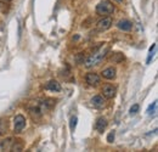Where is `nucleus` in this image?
Masks as SVG:
<instances>
[{"instance_id": "f257e3e1", "label": "nucleus", "mask_w": 158, "mask_h": 152, "mask_svg": "<svg viewBox=\"0 0 158 152\" xmlns=\"http://www.w3.org/2000/svg\"><path fill=\"white\" fill-rule=\"evenodd\" d=\"M107 53H108V48H107V46H102L99 51H96L94 55H91V56L85 61V67H86V68H91V67L99 65L100 62L105 58Z\"/></svg>"}, {"instance_id": "f03ea898", "label": "nucleus", "mask_w": 158, "mask_h": 152, "mask_svg": "<svg viewBox=\"0 0 158 152\" xmlns=\"http://www.w3.org/2000/svg\"><path fill=\"white\" fill-rule=\"evenodd\" d=\"M113 11H114V5L110 0H102L96 6V12L101 16H103V17L113 14Z\"/></svg>"}, {"instance_id": "7ed1b4c3", "label": "nucleus", "mask_w": 158, "mask_h": 152, "mask_svg": "<svg viewBox=\"0 0 158 152\" xmlns=\"http://www.w3.org/2000/svg\"><path fill=\"white\" fill-rule=\"evenodd\" d=\"M14 124H15V133H21L26 127V118L22 114H17L14 118Z\"/></svg>"}, {"instance_id": "20e7f679", "label": "nucleus", "mask_w": 158, "mask_h": 152, "mask_svg": "<svg viewBox=\"0 0 158 152\" xmlns=\"http://www.w3.org/2000/svg\"><path fill=\"white\" fill-rule=\"evenodd\" d=\"M116 93H117L116 87H113V85H111V84H106V85H103V88H102V94H103V96H105L106 99H113V97L116 96Z\"/></svg>"}, {"instance_id": "39448f33", "label": "nucleus", "mask_w": 158, "mask_h": 152, "mask_svg": "<svg viewBox=\"0 0 158 152\" xmlns=\"http://www.w3.org/2000/svg\"><path fill=\"white\" fill-rule=\"evenodd\" d=\"M96 27H98V29L99 31H107V29H110L111 27H112V19H110V17H103L102 19H100L99 22L96 23Z\"/></svg>"}, {"instance_id": "423d86ee", "label": "nucleus", "mask_w": 158, "mask_h": 152, "mask_svg": "<svg viewBox=\"0 0 158 152\" xmlns=\"http://www.w3.org/2000/svg\"><path fill=\"white\" fill-rule=\"evenodd\" d=\"M85 80H86V83H88L89 85L96 87V85H99V83H100V77L98 76L96 73H88L86 77H85Z\"/></svg>"}, {"instance_id": "0eeeda50", "label": "nucleus", "mask_w": 158, "mask_h": 152, "mask_svg": "<svg viewBox=\"0 0 158 152\" xmlns=\"http://www.w3.org/2000/svg\"><path fill=\"white\" fill-rule=\"evenodd\" d=\"M106 127H107V120H106V118H103V117L98 118V120H96V123H95V129H96L99 133H103L105 129H106Z\"/></svg>"}, {"instance_id": "6e6552de", "label": "nucleus", "mask_w": 158, "mask_h": 152, "mask_svg": "<svg viewBox=\"0 0 158 152\" xmlns=\"http://www.w3.org/2000/svg\"><path fill=\"white\" fill-rule=\"evenodd\" d=\"M117 27H118L120 31H124V32H128L133 27V23L128 19H120L118 23H117Z\"/></svg>"}, {"instance_id": "1a4fd4ad", "label": "nucleus", "mask_w": 158, "mask_h": 152, "mask_svg": "<svg viewBox=\"0 0 158 152\" xmlns=\"http://www.w3.org/2000/svg\"><path fill=\"white\" fill-rule=\"evenodd\" d=\"M90 102H91V105H93L95 108H102V107L105 106V100H103L102 96H100V95L94 96V97L90 100Z\"/></svg>"}, {"instance_id": "9d476101", "label": "nucleus", "mask_w": 158, "mask_h": 152, "mask_svg": "<svg viewBox=\"0 0 158 152\" xmlns=\"http://www.w3.org/2000/svg\"><path fill=\"white\" fill-rule=\"evenodd\" d=\"M45 89H46V90H50V91L59 93L60 90H61V85H60L59 82H56V80H51V82H49V83L46 84Z\"/></svg>"}, {"instance_id": "9b49d317", "label": "nucleus", "mask_w": 158, "mask_h": 152, "mask_svg": "<svg viewBox=\"0 0 158 152\" xmlns=\"http://www.w3.org/2000/svg\"><path fill=\"white\" fill-rule=\"evenodd\" d=\"M101 76L103 77L105 79H113V78L116 77V68H113V67H108V68H106V70L102 71Z\"/></svg>"}, {"instance_id": "f8f14e48", "label": "nucleus", "mask_w": 158, "mask_h": 152, "mask_svg": "<svg viewBox=\"0 0 158 152\" xmlns=\"http://www.w3.org/2000/svg\"><path fill=\"white\" fill-rule=\"evenodd\" d=\"M12 142H14V139H12V137H7V139L2 140V142H1V149H2V150H9V149H11Z\"/></svg>"}, {"instance_id": "ddd939ff", "label": "nucleus", "mask_w": 158, "mask_h": 152, "mask_svg": "<svg viewBox=\"0 0 158 152\" xmlns=\"http://www.w3.org/2000/svg\"><path fill=\"white\" fill-rule=\"evenodd\" d=\"M6 132H7V122L5 119H1L0 120V136L4 135Z\"/></svg>"}, {"instance_id": "4468645a", "label": "nucleus", "mask_w": 158, "mask_h": 152, "mask_svg": "<svg viewBox=\"0 0 158 152\" xmlns=\"http://www.w3.org/2000/svg\"><path fill=\"white\" fill-rule=\"evenodd\" d=\"M22 149H23V144L20 142V140L12 142V146H11V150L12 151H21Z\"/></svg>"}, {"instance_id": "2eb2a0df", "label": "nucleus", "mask_w": 158, "mask_h": 152, "mask_svg": "<svg viewBox=\"0 0 158 152\" xmlns=\"http://www.w3.org/2000/svg\"><path fill=\"white\" fill-rule=\"evenodd\" d=\"M111 60H112L113 62L119 63L120 61H123V60H124V56H123V54H120V53H116V54H113V55H112Z\"/></svg>"}, {"instance_id": "dca6fc26", "label": "nucleus", "mask_w": 158, "mask_h": 152, "mask_svg": "<svg viewBox=\"0 0 158 152\" xmlns=\"http://www.w3.org/2000/svg\"><path fill=\"white\" fill-rule=\"evenodd\" d=\"M77 122H78V118H77L76 116H73V117L71 118V120H69V128H71L72 132H74V129H76V127H77Z\"/></svg>"}, {"instance_id": "f3484780", "label": "nucleus", "mask_w": 158, "mask_h": 152, "mask_svg": "<svg viewBox=\"0 0 158 152\" xmlns=\"http://www.w3.org/2000/svg\"><path fill=\"white\" fill-rule=\"evenodd\" d=\"M156 107H157V101H155L152 105H150V107L147 108V113L148 114H152L156 112Z\"/></svg>"}, {"instance_id": "a211bd4d", "label": "nucleus", "mask_w": 158, "mask_h": 152, "mask_svg": "<svg viewBox=\"0 0 158 152\" xmlns=\"http://www.w3.org/2000/svg\"><path fill=\"white\" fill-rule=\"evenodd\" d=\"M155 48H156V44H152V46L150 48V53H148V57H147V63H150L151 62V58L153 57V50H155Z\"/></svg>"}, {"instance_id": "6ab92c4d", "label": "nucleus", "mask_w": 158, "mask_h": 152, "mask_svg": "<svg viewBox=\"0 0 158 152\" xmlns=\"http://www.w3.org/2000/svg\"><path fill=\"white\" fill-rule=\"evenodd\" d=\"M139 110H140V106H139L138 103H135V105H133L131 106V108H130V114H135L139 112Z\"/></svg>"}, {"instance_id": "aec40b11", "label": "nucleus", "mask_w": 158, "mask_h": 152, "mask_svg": "<svg viewBox=\"0 0 158 152\" xmlns=\"http://www.w3.org/2000/svg\"><path fill=\"white\" fill-rule=\"evenodd\" d=\"M114 136H116V133H114V132H111V133L108 134V136H107V141H108V142H113Z\"/></svg>"}, {"instance_id": "412c9836", "label": "nucleus", "mask_w": 158, "mask_h": 152, "mask_svg": "<svg viewBox=\"0 0 158 152\" xmlns=\"http://www.w3.org/2000/svg\"><path fill=\"white\" fill-rule=\"evenodd\" d=\"M7 10V6H6V4H4V2H0V11L1 12H5Z\"/></svg>"}, {"instance_id": "4be33fe9", "label": "nucleus", "mask_w": 158, "mask_h": 152, "mask_svg": "<svg viewBox=\"0 0 158 152\" xmlns=\"http://www.w3.org/2000/svg\"><path fill=\"white\" fill-rule=\"evenodd\" d=\"M116 1H118V2H122V1H123V0H116Z\"/></svg>"}, {"instance_id": "5701e85b", "label": "nucleus", "mask_w": 158, "mask_h": 152, "mask_svg": "<svg viewBox=\"0 0 158 152\" xmlns=\"http://www.w3.org/2000/svg\"><path fill=\"white\" fill-rule=\"evenodd\" d=\"M5 1H10V0H5Z\"/></svg>"}]
</instances>
